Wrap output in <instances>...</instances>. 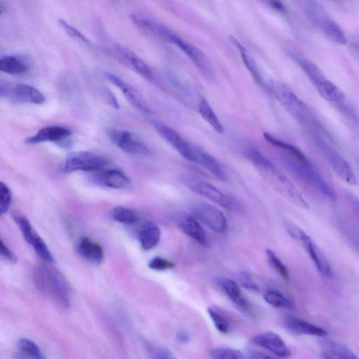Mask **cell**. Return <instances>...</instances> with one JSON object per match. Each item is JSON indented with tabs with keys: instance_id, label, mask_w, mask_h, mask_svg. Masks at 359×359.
Returning <instances> with one entry per match:
<instances>
[{
	"instance_id": "16",
	"label": "cell",
	"mask_w": 359,
	"mask_h": 359,
	"mask_svg": "<svg viewBox=\"0 0 359 359\" xmlns=\"http://www.w3.org/2000/svg\"><path fill=\"white\" fill-rule=\"evenodd\" d=\"M170 218L174 224L186 235L194 239L202 245L208 243L205 233L196 218L184 212H175Z\"/></svg>"
},
{
	"instance_id": "43",
	"label": "cell",
	"mask_w": 359,
	"mask_h": 359,
	"mask_svg": "<svg viewBox=\"0 0 359 359\" xmlns=\"http://www.w3.org/2000/svg\"><path fill=\"white\" fill-rule=\"evenodd\" d=\"M1 255L6 259L15 262L17 259L15 254L4 243L3 241H0Z\"/></svg>"
},
{
	"instance_id": "37",
	"label": "cell",
	"mask_w": 359,
	"mask_h": 359,
	"mask_svg": "<svg viewBox=\"0 0 359 359\" xmlns=\"http://www.w3.org/2000/svg\"><path fill=\"white\" fill-rule=\"evenodd\" d=\"M266 257L269 264L274 270L286 281L290 279V275L287 268L277 255L271 250H267Z\"/></svg>"
},
{
	"instance_id": "44",
	"label": "cell",
	"mask_w": 359,
	"mask_h": 359,
	"mask_svg": "<svg viewBox=\"0 0 359 359\" xmlns=\"http://www.w3.org/2000/svg\"><path fill=\"white\" fill-rule=\"evenodd\" d=\"M265 6L277 11H284L285 6L280 0H259Z\"/></svg>"
},
{
	"instance_id": "29",
	"label": "cell",
	"mask_w": 359,
	"mask_h": 359,
	"mask_svg": "<svg viewBox=\"0 0 359 359\" xmlns=\"http://www.w3.org/2000/svg\"><path fill=\"white\" fill-rule=\"evenodd\" d=\"M29 69V65L26 59L16 55H6L0 59V70L11 75L25 74Z\"/></svg>"
},
{
	"instance_id": "26",
	"label": "cell",
	"mask_w": 359,
	"mask_h": 359,
	"mask_svg": "<svg viewBox=\"0 0 359 359\" xmlns=\"http://www.w3.org/2000/svg\"><path fill=\"white\" fill-rule=\"evenodd\" d=\"M93 176L94 181L103 187L122 189L130 183L128 176L117 169L101 170Z\"/></svg>"
},
{
	"instance_id": "1",
	"label": "cell",
	"mask_w": 359,
	"mask_h": 359,
	"mask_svg": "<svg viewBox=\"0 0 359 359\" xmlns=\"http://www.w3.org/2000/svg\"><path fill=\"white\" fill-rule=\"evenodd\" d=\"M264 137L276 148L280 161L299 180L323 198L331 201L337 200L334 190L300 149L267 133H264Z\"/></svg>"
},
{
	"instance_id": "46",
	"label": "cell",
	"mask_w": 359,
	"mask_h": 359,
	"mask_svg": "<svg viewBox=\"0 0 359 359\" xmlns=\"http://www.w3.org/2000/svg\"><path fill=\"white\" fill-rule=\"evenodd\" d=\"M248 357L250 358H271V355L261 353L257 351H249L248 352Z\"/></svg>"
},
{
	"instance_id": "14",
	"label": "cell",
	"mask_w": 359,
	"mask_h": 359,
	"mask_svg": "<svg viewBox=\"0 0 359 359\" xmlns=\"http://www.w3.org/2000/svg\"><path fill=\"white\" fill-rule=\"evenodd\" d=\"M152 125L158 135L182 156L193 162L194 144L189 142L175 129L161 121H153Z\"/></svg>"
},
{
	"instance_id": "25",
	"label": "cell",
	"mask_w": 359,
	"mask_h": 359,
	"mask_svg": "<svg viewBox=\"0 0 359 359\" xmlns=\"http://www.w3.org/2000/svg\"><path fill=\"white\" fill-rule=\"evenodd\" d=\"M215 282L238 308L243 311H249V304L234 280L228 277L217 276L215 278Z\"/></svg>"
},
{
	"instance_id": "22",
	"label": "cell",
	"mask_w": 359,
	"mask_h": 359,
	"mask_svg": "<svg viewBox=\"0 0 359 359\" xmlns=\"http://www.w3.org/2000/svg\"><path fill=\"white\" fill-rule=\"evenodd\" d=\"M283 325L289 331L302 335L325 337L327 332L323 328L292 315L283 318Z\"/></svg>"
},
{
	"instance_id": "21",
	"label": "cell",
	"mask_w": 359,
	"mask_h": 359,
	"mask_svg": "<svg viewBox=\"0 0 359 359\" xmlns=\"http://www.w3.org/2000/svg\"><path fill=\"white\" fill-rule=\"evenodd\" d=\"M132 22L140 29L169 42L173 32L163 25L145 16L133 13L130 15Z\"/></svg>"
},
{
	"instance_id": "6",
	"label": "cell",
	"mask_w": 359,
	"mask_h": 359,
	"mask_svg": "<svg viewBox=\"0 0 359 359\" xmlns=\"http://www.w3.org/2000/svg\"><path fill=\"white\" fill-rule=\"evenodd\" d=\"M332 171L349 185H355L356 176L351 165L337 149L334 139L322 135L308 136Z\"/></svg>"
},
{
	"instance_id": "18",
	"label": "cell",
	"mask_w": 359,
	"mask_h": 359,
	"mask_svg": "<svg viewBox=\"0 0 359 359\" xmlns=\"http://www.w3.org/2000/svg\"><path fill=\"white\" fill-rule=\"evenodd\" d=\"M9 95L18 102L41 104L45 102L44 95L36 87L27 83H17L11 89H1V95Z\"/></svg>"
},
{
	"instance_id": "9",
	"label": "cell",
	"mask_w": 359,
	"mask_h": 359,
	"mask_svg": "<svg viewBox=\"0 0 359 359\" xmlns=\"http://www.w3.org/2000/svg\"><path fill=\"white\" fill-rule=\"evenodd\" d=\"M285 226L289 234L302 244L322 276L332 278L334 277L332 267L313 239L303 229L291 222H287Z\"/></svg>"
},
{
	"instance_id": "42",
	"label": "cell",
	"mask_w": 359,
	"mask_h": 359,
	"mask_svg": "<svg viewBox=\"0 0 359 359\" xmlns=\"http://www.w3.org/2000/svg\"><path fill=\"white\" fill-rule=\"evenodd\" d=\"M151 353L156 358H175L172 353L165 348H154L151 349Z\"/></svg>"
},
{
	"instance_id": "32",
	"label": "cell",
	"mask_w": 359,
	"mask_h": 359,
	"mask_svg": "<svg viewBox=\"0 0 359 359\" xmlns=\"http://www.w3.org/2000/svg\"><path fill=\"white\" fill-rule=\"evenodd\" d=\"M198 112L201 117L218 133H223L224 126L217 114L205 98H202L198 104Z\"/></svg>"
},
{
	"instance_id": "40",
	"label": "cell",
	"mask_w": 359,
	"mask_h": 359,
	"mask_svg": "<svg viewBox=\"0 0 359 359\" xmlns=\"http://www.w3.org/2000/svg\"><path fill=\"white\" fill-rule=\"evenodd\" d=\"M12 199V194L10 188L1 182L0 183V212L1 215L7 212L9 209Z\"/></svg>"
},
{
	"instance_id": "7",
	"label": "cell",
	"mask_w": 359,
	"mask_h": 359,
	"mask_svg": "<svg viewBox=\"0 0 359 359\" xmlns=\"http://www.w3.org/2000/svg\"><path fill=\"white\" fill-rule=\"evenodd\" d=\"M180 182L192 192L205 197L223 208L231 212H240L241 206L237 200L199 176L184 172L179 177Z\"/></svg>"
},
{
	"instance_id": "10",
	"label": "cell",
	"mask_w": 359,
	"mask_h": 359,
	"mask_svg": "<svg viewBox=\"0 0 359 359\" xmlns=\"http://www.w3.org/2000/svg\"><path fill=\"white\" fill-rule=\"evenodd\" d=\"M108 161L97 154L90 151H76L70 154L61 165V171L69 173L76 171L97 172L103 170Z\"/></svg>"
},
{
	"instance_id": "28",
	"label": "cell",
	"mask_w": 359,
	"mask_h": 359,
	"mask_svg": "<svg viewBox=\"0 0 359 359\" xmlns=\"http://www.w3.org/2000/svg\"><path fill=\"white\" fill-rule=\"evenodd\" d=\"M79 253L86 259L94 264H100L104 259V251L100 245L88 237H83L79 241Z\"/></svg>"
},
{
	"instance_id": "33",
	"label": "cell",
	"mask_w": 359,
	"mask_h": 359,
	"mask_svg": "<svg viewBox=\"0 0 359 359\" xmlns=\"http://www.w3.org/2000/svg\"><path fill=\"white\" fill-rule=\"evenodd\" d=\"M264 299L269 304L276 308L291 309L293 302L282 292L277 290H269L264 294Z\"/></svg>"
},
{
	"instance_id": "24",
	"label": "cell",
	"mask_w": 359,
	"mask_h": 359,
	"mask_svg": "<svg viewBox=\"0 0 359 359\" xmlns=\"http://www.w3.org/2000/svg\"><path fill=\"white\" fill-rule=\"evenodd\" d=\"M72 135V131L64 126H50L40 129L35 135L27 137L25 142L29 144H35L42 142H58Z\"/></svg>"
},
{
	"instance_id": "47",
	"label": "cell",
	"mask_w": 359,
	"mask_h": 359,
	"mask_svg": "<svg viewBox=\"0 0 359 359\" xmlns=\"http://www.w3.org/2000/svg\"><path fill=\"white\" fill-rule=\"evenodd\" d=\"M351 238L352 242L356 246V248L359 250V233L358 231H353L351 229V232L348 234Z\"/></svg>"
},
{
	"instance_id": "19",
	"label": "cell",
	"mask_w": 359,
	"mask_h": 359,
	"mask_svg": "<svg viewBox=\"0 0 359 359\" xmlns=\"http://www.w3.org/2000/svg\"><path fill=\"white\" fill-rule=\"evenodd\" d=\"M103 75L108 81H109V82L113 83L122 92L126 98L134 107L139 111L147 114L151 111V109L139 92L128 83L116 75L109 72H104Z\"/></svg>"
},
{
	"instance_id": "48",
	"label": "cell",
	"mask_w": 359,
	"mask_h": 359,
	"mask_svg": "<svg viewBox=\"0 0 359 359\" xmlns=\"http://www.w3.org/2000/svg\"><path fill=\"white\" fill-rule=\"evenodd\" d=\"M348 196L351 203L353 205L355 210L359 213V198L350 193H348Z\"/></svg>"
},
{
	"instance_id": "30",
	"label": "cell",
	"mask_w": 359,
	"mask_h": 359,
	"mask_svg": "<svg viewBox=\"0 0 359 359\" xmlns=\"http://www.w3.org/2000/svg\"><path fill=\"white\" fill-rule=\"evenodd\" d=\"M324 358H357L358 356L344 344L330 339H323L320 341Z\"/></svg>"
},
{
	"instance_id": "35",
	"label": "cell",
	"mask_w": 359,
	"mask_h": 359,
	"mask_svg": "<svg viewBox=\"0 0 359 359\" xmlns=\"http://www.w3.org/2000/svg\"><path fill=\"white\" fill-rule=\"evenodd\" d=\"M18 346L20 352L27 357L36 359L43 358L39 346L29 339L25 338L20 339L18 342Z\"/></svg>"
},
{
	"instance_id": "13",
	"label": "cell",
	"mask_w": 359,
	"mask_h": 359,
	"mask_svg": "<svg viewBox=\"0 0 359 359\" xmlns=\"http://www.w3.org/2000/svg\"><path fill=\"white\" fill-rule=\"evenodd\" d=\"M169 43L180 48L205 76L208 79L214 76L213 67L201 49L175 33L172 34Z\"/></svg>"
},
{
	"instance_id": "17",
	"label": "cell",
	"mask_w": 359,
	"mask_h": 359,
	"mask_svg": "<svg viewBox=\"0 0 359 359\" xmlns=\"http://www.w3.org/2000/svg\"><path fill=\"white\" fill-rule=\"evenodd\" d=\"M251 342L266 349L279 358H288L292 353L284 340L273 332L268 331L259 333L251 339Z\"/></svg>"
},
{
	"instance_id": "11",
	"label": "cell",
	"mask_w": 359,
	"mask_h": 359,
	"mask_svg": "<svg viewBox=\"0 0 359 359\" xmlns=\"http://www.w3.org/2000/svg\"><path fill=\"white\" fill-rule=\"evenodd\" d=\"M107 134L114 145L128 154L146 156L150 153L144 142L131 131L110 128Z\"/></svg>"
},
{
	"instance_id": "3",
	"label": "cell",
	"mask_w": 359,
	"mask_h": 359,
	"mask_svg": "<svg viewBox=\"0 0 359 359\" xmlns=\"http://www.w3.org/2000/svg\"><path fill=\"white\" fill-rule=\"evenodd\" d=\"M290 57L304 72L319 95L343 116L354 123L359 121L355 109L348 101L345 94L320 69L308 59L290 53Z\"/></svg>"
},
{
	"instance_id": "34",
	"label": "cell",
	"mask_w": 359,
	"mask_h": 359,
	"mask_svg": "<svg viewBox=\"0 0 359 359\" xmlns=\"http://www.w3.org/2000/svg\"><path fill=\"white\" fill-rule=\"evenodd\" d=\"M111 217L116 222L126 224H134L139 219L135 211L123 206L115 207L111 211Z\"/></svg>"
},
{
	"instance_id": "5",
	"label": "cell",
	"mask_w": 359,
	"mask_h": 359,
	"mask_svg": "<svg viewBox=\"0 0 359 359\" xmlns=\"http://www.w3.org/2000/svg\"><path fill=\"white\" fill-rule=\"evenodd\" d=\"M33 280L41 292L50 297L64 307L70 306L69 286L57 270L48 266L39 265L34 270Z\"/></svg>"
},
{
	"instance_id": "39",
	"label": "cell",
	"mask_w": 359,
	"mask_h": 359,
	"mask_svg": "<svg viewBox=\"0 0 359 359\" xmlns=\"http://www.w3.org/2000/svg\"><path fill=\"white\" fill-rule=\"evenodd\" d=\"M58 24L65 33L71 38L79 41L85 44H90V40L86 36H84L76 28L68 23L65 20L59 18Z\"/></svg>"
},
{
	"instance_id": "36",
	"label": "cell",
	"mask_w": 359,
	"mask_h": 359,
	"mask_svg": "<svg viewBox=\"0 0 359 359\" xmlns=\"http://www.w3.org/2000/svg\"><path fill=\"white\" fill-rule=\"evenodd\" d=\"M210 355L216 359H241L243 354L238 350L229 347H216L212 348Z\"/></svg>"
},
{
	"instance_id": "4",
	"label": "cell",
	"mask_w": 359,
	"mask_h": 359,
	"mask_svg": "<svg viewBox=\"0 0 359 359\" xmlns=\"http://www.w3.org/2000/svg\"><path fill=\"white\" fill-rule=\"evenodd\" d=\"M246 156L266 182L282 196L301 208H309L297 188L259 150L249 149Z\"/></svg>"
},
{
	"instance_id": "27",
	"label": "cell",
	"mask_w": 359,
	"mask_h": 359,
	"mask_svg": "<svg viewBox=\"0 0 359 359\" xmlns=\"http://www.w3.org/2000/svg\"><path fill=\"white\" fill-rule=\"evenodd\" d=\"M230 39L232 43L238 50L245 66L255 81H256L259 86H262V88H265L266 80L262 75L260 68L252 55L238 41L233 37H231Z\"/></svg>"
},
{
	"instance_id": "12",
	"label": "cell",
	"mask_w": 359,
	"mask_h": 359,
	"mask_svg": "<svg viewBox=\"0 0 359 359\" xmlns=\"http://www.w3.org/2000/svg\"><path fill=\"white\" fill-rule=\"evenodd\" d=\"M192 215L208 228L217 233L226 231L228 223L223 212L215 206L205 203L198 202L191 207Z\"/></svg>"
},
{
	"instance_id": "20",
	"label": "cell",
	"mask_w": 359,
	"mask_h": 359,
	"mask_svg": "<svg viewBox=\"0 0 359 359\" xmlns=\"http://www.w3.org/2000/svg\"><path fill=\"white\" fill-rule=\"evenodd\" d=\"M114 50L120 58L139 75L148 81H152L154 73L148 65L135 53L127 47L114 45Z\"/></svg>"
},
{
	"instance_id": "23",
	"label": "cell",
	"mask_w": 359,
	"mask_h": 359,
	"mask_svg": "<svg viewBox=\"0 0 359 359\" xmlns=\"http://www.w3.org/2000/svg\"><path fill=\"white\" fill-rule=\"evenodd\" d=\"M193 162L203 167L217 179L222 181L227 180L228 175L222 163L205 150L196 145Z\"/></svg>"
},
{
	"instance_id": "15",
	"label": "cell",
	"mask_w": 359,
	"mask_h": 359,
	"mask_svg": "<svg viewBox=\"0 0 359 359\" xmlns=\"http://www.w3.org/2000/svg\"><path fill=\"white\" fill-rule=\"evenodd\" d=\"M17 225L20 229L24 238L34 249L36 253L44 261L53 262V257L43 240L33 229L29 221L22 215L14 217Z\"/></svg>"
},
{
	"instance_id": "41",
	"label": "cell",
	"mask_w": 359,
	"mask_h": 359,
	"mask_svg": "<svg viewBox=\"0 0 359 359\" xmlns=\"http://www.w3.org/2000/svg\"><path fill=\"white\" fill-rule=\"evenodd\" d=\"M148 266L150 269L156 271H165L172 269L175 267L174 263L160 257L151 259Z\"/></svg>"
},
{
	"instance_id": "31",
	"label": "cell",
	"mask_w": 359,
	"mask_h": 359,
	"mask_svg": "<svg viewBox=\"0 0 359 359\" xmlns=\"http://www.w3.org/2000/svg\"><path fill=\"white\" fill-rule=\"evenodd\" d=\"M160 238L161 229L152 222L145 223L140 231L139 241L144 250L154 248L158 243Z\"/></svg>"
},
{
	"instance_id": "2",
	"label": "cell",
	"mask_w": 359,
	"mask_h": 359,
	"mask_svg": "<svg viewBox=\"0 0 359 359\" xmlns=\"http://www.w3.org/2000/svg\"><path fill=\"white\" fill-rule=\"evenodd\" d=\"M265 89L280 103L307 136L318 134L332 137L310 106L284 82L269 79L266 81Z\"/></svg>"
},
{
	"instance_id": "38",
	"label": "cell",
	"mask_w": 359,
	"mask_h": 359,
	"mask_svg": "<svg viewBox=\"0 0 359 359\" xmlns=\"http://www.w3.org/2000/svg\"><path fill=\"white\" fill-rule=\"evenodd\" d=\"M207 311L217 330L221 333L227 334L230 330V324L226 318L212 308H208Z\"/></svg>"
},
{
	"instance_id": "8",
	"label": "cell",
	"mask_w": 359,
	"mask_h": 359,
	"mask_svg": "<svg viewBox=\"0 0 359 359\" xmlns=\"http://www.w3.org/2000/svg\"><path fill=\"white\" fill-rule=\"evenodd\" d=\"M302 9L310 20L332 41L345 44L346 37L341 27L329 15L318 0H299Z\"/></svg>"
},
{
	"instance_id": "45",
	"label": "cell",
	"mask_w": 359,
	"mask_h": 359,
	"mask_svg": "<svg viewBox=\"0 0 359 359\" xmlns=\"http://www.w3.org/2000/svg\"><path fill=\"white\" fill-rule=\"evenodd\" d=\"M176 339L179 343L187 344L189 341V335L184 331H180L177 333Z\"/></svg>"
}]
</instances>
